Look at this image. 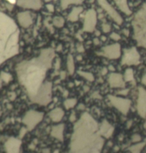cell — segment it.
I'll use <instances>...</instances> for the list:
<instances>
[{
    "instance_id": "1",
    "label": "cell",
    "mask_w": 146,
    "mask_h": 153,
    "mask_svg": "<svg viewBox=\"0 0 146 153\" xmlns=\"http://www.w3.org/2000/svg\"><path fill=\"white\" fill-rule=\"evenodd\" d=\"M55 56L51 48L44 49L37 57L21 62L16 66L18 80L31 101L44 84L47 71L51 68Z\"/></svg>"
},
{
    "instance_id": "2",
    "label": "cell",
    "mask_w": 146,
    "mask_h": 153,
    "mask_svg": "<svg viewBox=\"0 0 146 153\" xmlns=\"http://www.w3.org/2000/svg\"><path fill=\"white\" fill-rule=\"evenodd\" d=\"M97 124L87 113L76 125L71 140V150L74 152L99 153L96 145H102L99 134H96Z\"/></svg>"
},
{
    "instance_id": "3",
    "label": "cell",
    "mask_w": 146,
    "mask_h": 153,
    "mask_svg": "<svg viewBox=\"0 0 146 153\" xmlns=\"http://www.w3.org/2000/svg\"><path fill=\"white\" fill-rule=\"evenodd\" d=\"M19 30L14 21L0 12V66L19 53Z\"/></svg>"
},
{
    "instance_id": "4",
    "label": "cell",
    "mask_w": 146,
    "mask_h": 153,
    "mask_svg": "<svg viewBox=\"0 0 146 153\" xmlns=\"http://www.w3.org/2000/svg\"><path fill=\"white\" fill-rule=\"evenodd\" d=\"M132 25L135 41L139 46L146 48V4L135 14Z\"/></svg>"
},
{
    "instance_id": "5",
    "label": "cell",
    "mask_w": 146,
    "mask_h": 153,
    "mask_svg": "<svg viewBox=\"0 0 146 153\" xmlns=\"http://www.w3.org/2000/svg\"><path fill=\"white\" fill-rule=\"evenodd\" d=\"M51 94H52V84L49 82H46L39 89L32 102L41 105H46L51 102Z\"/></svg>"
},
{
    "instance_id": "6",
    "label": "cell",
    "mask_w": 146,
    "mask_h": 153,
    "mask_svg": "<svg viewBox=\"0 0 146 153\" xmlns=\"http://www.w3.org/2000/svg\"><path fill=\"white\" fill-rule=\"evenodd\" d=\"M44 118V113L41 112L30 110L24 115L22 119V122L25 125L27 130L31 131L35 127L40 123Z\"/></svg>"
},
{
    "instance_id": "7",
    "label": "cell",
    "mask_w": 146,
    "mask_h": 153,
    "mask_svg": "<svg viewBox=\"0 0 146 153\" xmlns=\"http://www.w3.org/2000/svg\"><path fill=\"white\" fill-rule=\"evenodd\" d=\"M108 99L111 104L115 109L123 113V115H127L130 108V100L126 98L108 95Z\"/></svg>"
},
{
    "instance_id": "8",
    "label": "cell",
    "mask_w": 146,
    "mask_h": 153,
    "mask_svg": "<svg viewBox=\"0 0 146 153\" xmlns=\"http://www.w3.org/2000/svg\"><path fill=\"white\" fill-rule=\"evenodd\" d=\"M96 1H98L100 7L106 11V12L113 19V21L117 25H122L123 22V18L121 17V16L119 14V13L109 4V2L107 0H96Z\"/></svg>"
},
{
    "instance_id": "9",
    "label": "cell",
    "mask_w": 146,
    "mask_h": 153,
    "mask_svg": "<svg viewBox=\"0 0 146 153\" xmlns=\"http://www.w3.org/2000/svg\"><path fill=\"white\" fill-rule=\"evenodd\" d=\"M122 64L137 65L140 63V54L135 47L130 48L124 50V54L122 58Z\"/></svg>"
},
{
    "instance_id": "10",
    "label": "cell",
    "mask_w": 146,
    "mask_h": 153,
    "mask_svg": "<svg viewBox=\"0 0 146 153\" xmlns=\"http://www.w3.org/2000/svg\"><path fill=\"white\" fill-rule=\"evenodd\" d=\"M97 23L96 12L93 9L88 10L84 17L83 30L86 32H93L95 30Z\"/></svg>"
},
{
    "instance_id": "11",
    "label": "cell",
    "mask_w": 146,
    "mask_h": 153,
    "mask_svg": "<svg viewBox=\"0 0 146 153\" xmlns=\"http://www.w3.org/2000/svg\"><path fill=\"white\" fill-rule=\"evenodd\" d=\"M101 54L106 58L110 59V60H116L121 57V45L118 43H115L104 47L102 49Z\"/></svg>"
},
{
    "instance_id": "12",
    "label": "cell",
    "mask_w": 146,
    "mask_h": 153,
    "mask_svg": "<svg viewBox=\"0 0 146 153\" xmlns=\"http://www.w3.org/2000/svg\"><path fill=\"white\" fill-rule=\"evenodd\" d=\"M137 111L140 116L146 117V89L142 87H140L138 89Z\"/></svg>"
},
{
    "instance_id": "13",
    "label": "cell",
    "mask_w": 146,
    "mask_h": 153,
    "mask_svg": "<svg viewBox=\"0 0 146 153\" xmlns=\"http://www.w3.org/2000/svg\"><path fill=\"white\" fill-rule=\"evenodd\" d=\"M7 1L25 9L38 10L42 7L41 0H7Z\"/></svg>"
},
{
    "instance_id": "14",
    "label": "cell",
    "mask_w": 146,
    "mask_h": 153,
    "mask_svg": "<svg viewBox=\"0 0 146 153\" xmlns=\"http://www.w3.org/2000/svg\"><path fill=\"white\" fill-rule=\"evenodd\" d=\"M22 142L19 139L10 137L6 141L4 148L7 153H19Z\"/></svg>"
},
{
    "instance_id": "15",
    "label": "cell",
    "mask_w": 146,
    "mask_h": 153,
    "mask_svg": "<svg viewBox=\"0 0 146 153\" xmlns=\"http://www.w3.org/2000/svg\"><path fill=\"white\" fill-rule=\"evenodd\" d=\"M108 83L112 88H123L125 87L124 77L121 74L113 72L109 75Z\"/></svg>"
},
{
    "instance_id": "16",
    "label": "cell",
    "mask_w": 146,
    "mask_h": 153,
    "mask_svg": "<svg viewBox=\"0 0 146 153\" xmlns=\"http://www.w3.org/2000/svg\"><path fill=\"white\" fill-rule=\"evenodd\" d=\"M17 19L19 25L24 28H28L32 25L33 20L29 12H22L17 14Z\"/></svg>"
},
{
    "instance_id": "17",
    "label": "cell",
    "mask_w": 146,
    "mask_h": 153,
    "mask_svg": "<svg viewBox=\"0 0 146 153\" xmlns=\"http://www.w3.org/2000/svg\"><path fill=\"white\" fill-rule=\"evenodd\" d=\"M64 115L65 113L63 109L60 108V107H56L49 112L48 117L53 122L58 123L62 120L63 117H64Z\"/></svg>"
},
{
    "instance_id": "18",
    "label": "cell",
    "mask_w": 146,
    "mask_h": 153,
    "mask_svg": "<svg viewBox=\"0 0 146 153\" xmlns=\"http://www.w3.org/2000/svg\"><path fill=\"white\" fill-rule=\"evenodd\" d=\"M63 132H64V125L59 124L54 126L51 129V134L53 137L59 141L63 140Z\"/></svg>"
},
{
    "instance_id": "19",
    "label": "cell",
    "mask_w": 146,
    "mask_h": 153,
    "mask_svg": "<svg viewBox=\"0 0 146 153\" xmlns=\"http://www.w3.org/2000/svg\"><path fill=\"white\" fill-rule=\"evenodd\" d=\"M113 130L114 128H113L111 125L107 121H104L102 123L101 128H100V133H101V135L104 136V137H109L111 136Z\"/></svg>"
},
{
    "instance_id": "20",
    "label": "cell",
    "mask_w": 146,
    "mask_h": 153,
    "mask_svg": "<svg viewBox=\"0 0 146 153\" xmlns=\"http://www.w3.org/2000/svg\"><path fill=\"white\" fill-rule=\"evenodd\" d=\"M114 1L122 12L126 14V15H130L131 14L127 0H114Z\"/></svg>"
},
{
    "instance_id": "21",
    "label": "cell",
    "mask_w": 146,
    "mask_h": 153,
    "mask_svg": "<svg viewBox=\"0 0 146 153\" xmlns=\"http://www.w3.org/2000/svg\"><path fill=\"white\" fill-rule=\"evenodd\" d=\"M82 12H83V8H82L81 7H74L72 10V11L71 12V13L69 14V15H68V20L72 22H76L78 19L79 15H80V14Z\"/></svg>"
},
{
    "instance_id": "22",
    "label": "cell",
    "mask_w": 146,
    "mask_h": 153,
    "mask_svg": "<svg viewBox=\"0 0 146 153\" xmlns=\"http://www.w3.org/2000/svg\"><path fill=\"white\" fill-rule=\"evenodd\" d=\"M66 65H67L68 72L70 75H73L75 72V64H74V60L72 55L69 54L67 57V62H66Z\"/></svg>"
},
{
    "instance_id": "23",
    "label": "cell",
    "mask_w": 146,
    "mask_h": 153,
    "mask_svg": "<svg viewBox=\"0 0 146 153\" xmlns=\"http://www.w3.org/2000/svg\"><path fill=\"white\" fill-rule=\"evenodd\" d=\"M82 0H61V8L66 10L71 4H81Z\"/></svg>"
},
{
    "instance_id": "24",
    "label": "cell",
    "mask_w": 146,
    "mask_h": 153,
    "mask_svg": "<svg viewBox=\"0 0 146 153\" xmlns=\"http://www.w3.org/2000/svg\"><path fill=\"white\" fill-rule=\"evenodd\" d=\"M77 104V99L76 98H70L67 99L63 102V105L66 110H70L71 108H74Z\"/></svg>"
},
{
    "instance_id": "25",
    "label": "cell",
    "mask_w": 146,
    "mask_h": 153,
    "mask_svg": "<svg viewBox=\"0 0 146 153\" xmlns=\"http://www.w3.org/2000/svg\"><path fill=\"white\" fill-rule=\"evenodd\" d=\"M145 145V142H141V143H137L136 145H133L130 148V151L131 153H141L143 148Z\"/></svg>"
},
{
    "instance_id": "26",
    "label": "cell",
    "mask_w": 146,
    "mask_h": 153,
    "mask_svg": "<svg viewBox=\"0 0 146 153\" xmlns=\"http://www.w3.org/2000/svg\"><path fill=\"white\" fill-rule=\"evenodd\" d=\"M65 20L62 16H55L53 19V25L58 28H61L64 25Z\"/></svg>"
},
{
    "instance_id": "27",
    "label": "cell",
    "mask_w": 146,
    "mask_h": 153,
    "mask_svg": "<svg viewBox=\"0 0 146 153\" xmlns=\"http://www.w3.org/2000/svg\"><path fill=\"white\" fill-rule=\"evenodd\" d=\"M124 80L126 82H130L133 80L134 79V74H133V69H130V68H128L126 70L124 74Z\"/></svg>"
},
{
    "instance_id": "28",
    "label": "cell",
    "mask_w": 146,
    "mask_h": 153,
    "mask_svg": "<svg viewBox=\"0 0 146 153\" xmlns=\"http://www.w3.org/2000/svg\"><path fill=\"white\" fill-rule=\"evenodd\" d=\"M78 75L83 78L86 79V80L89 82H93L94 81V76L93 75L92 73L88 72H83V71H80L78 72Z\"/></svg>"
},
{
    "instance_id": "29",
    "label": "cell",
    "mask_w": 146,
    "mask_h": 153,
    "mask_svg": "<svg viewBox=\"0 0 146 153\" xmlns=\"http://www.w3.org/2000/svg\"><path fill=\"white\" fill-rule=\"evenodd\" d=\"M131 140L133 142H135V143H137V142H141V140H142V137H141V136L140 135V134H134L133 136H132Z\"/></svg>"
},
{
    "instance_id": "30",
    "label": "cell",
    "mask_w": 146,
    "mask_h": 153,
    "mask_svg": "<svg viewBox=\"0 0 146 153\" xmlns=\"http://www.w3.org/2000/svg\"><path fill=\"white\" fill-rule=\"evenodd\" d=\"M102 30H103L104 33H108L111 30V27L108 24H103V26H102Z\"/></svg>"
},
{
    "instance_id": "31",
    "label": "cell",
    "mask_w": 146,
    "mask_h": 153,
    "mask_svg": "<svg viewBox=\"0 0 146 153\" xmlns=\"http://www.w3.org/2000/svg\"><path fill=\"white\" fill-rule=\"evenodd\" d=\"M110 37H111V39L114 41H118L121 39V36L115 32H113L112 34L110 35Z\"/></svg>"
},
{
    "instance_id": "32",
    "label": "cell",
    "mask_w": 146,
    "mask_h": 153,
    "mask_svg": "<svg viewBox=\"0 0 146 153\" xmlns=\"http://www.w3.org/2000/svg\"><path fill=\"white\" fill-rule=\"evenodd\" d=\"M1 78H2L3 80H4V81L7 82V81H9L10 79H11V76H10L9 74H7V73H4V72H3V73H1Z\"/></svg>"
},
{
    "instance_id": "33",
    "label": "cell",
    "mask_w": 146,
    "mask_h": 153,
    "mask_svg": "<svg viewBox=\"0 0 146 153\" xmlns=\"http://www.w3.org/2000/svg\"><path fill=\"white\" fill-rule=\"evenodd\" d=\"M46 9L49 12H54V6L53 4H47Z\"/></svg>"
},
{
    "instance_id": "34",
    "label": "cell",
    "mask_w": 146,
    "mask_h": 153,
    "mask_svg": "<svg viewBox=\"0 0 146 153\" xmlns=\"http://www.w3.org/2000/svg\"><path fill=\"white\" fill-rule=\"evenodd\" d=\"M129 90L128 89H122L121 91H120L118 93L121 94V95H127L128 93Z\"/></svg>"
},
{
    "instance_id": "35",
    "label": "cell",
    "mask_w": 146,
    "mask_h": 153,
    "mask_svg": "<svg viewBox=\"0 0 146 153\" xmlns=\"http://www.w3.org/2000/svg\"><path fill=\"white\" fill-rule=\"evenodd\" d=\"M76 119V115L74 113H72V114L71 115V116H70V121L71 122H74V120H75Z\"/></svg>"
},
{
    "instance_id": "36",
    "label": "cell",
    "mask_w": 146,
    "mask_h": 153,
    "mask_svg": "<svg viewBox=\"0 0 146 153\" xmlns=\"http://www.w3.org/2000/svg\"><path fill=\"white\" fill-rule=\"evenodd\" d=\"M141 81H142L143 84L144 85H145V87H146V72H145V75H143V77L142 80H141Z\"/></svg>"
},
{
    "instance_id": "37",
    "label": "cell",
    "mask_w": 146,
    "mask_h": 153,
    "mask_svg": "<svg viewBox=\"0 0 146 153\" xmlns=\"http://www.w3.org/2000/svg\"><path fill=\"white\" fill-rule=\"evenodd\" d=\"M78 110H84V109H85V106L83 105V104H79V105H78Z\"/></svg>"
},
{
    "instance_id": "38",
    "label": "cell",
    "mask_w": 146,
    "mask_h": 153,
    "mask_svg": "<svg viewBox=\"0 0 146 153\" xmlns=\"http://www.w3.org/2000/svg\"><path fill=\"white\" fill-rule=\"evenodd\" d=\"M93 42H94V44H95V45H99V43H100L99 40H98V39H94Z\"/></svg>"
},
{
    "instance_id": "39",
    "label": "cell",
    "mask_w": 146,
    "mask_h": 153,
    "mask_svg": "<svg viewBox=\"0 0 146 153\" xmlns=\"http://www.w3.org/2000/svg\"><path fill=\"white\" fill-rule=\"evenodd\" d=\"M123 33H124L125 34H126V36H128V34H129V32H128V30H123Z\"/></svg>"
},
{
    "instance_id": "40",
    "label": "cell",
    "mask_w": 146,
    "mask_h": 153,
    "mask_svg": "<svg viewBox=\"0 0 146 153\" xmlns=\"http://www.w3.org/2000/svg\"><path fill=\"white\" fill-rule=\"evenodd\" d=\"M45 1H46V2H48V1H52V0H44Z\"/></svg>"
},
{
    "instance_id": "41",
    "label": "cell",
    "mask_w": 146,
    "mask_h": 153,
    "mask_svg": "<svg viewBox=\"0 0 146 153\" xmlns=\"http://www.w3.org/2000/svg\"><path fill=\"white\" fill-rule=\"evenodd\" d=\"M144 128H145L146 129V122H145V125H144Z\"/></svg>"
}]
</instances>
